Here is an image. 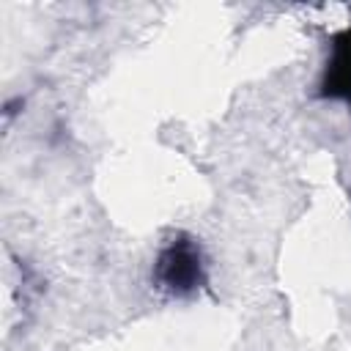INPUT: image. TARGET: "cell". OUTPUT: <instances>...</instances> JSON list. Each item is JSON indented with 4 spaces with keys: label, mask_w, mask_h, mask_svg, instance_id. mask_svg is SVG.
<instances>
[{
    "label": "cell",
    "mask_w": 351,
    "mask_h": 351,
    "mask_svg": "<svg viewBox=\"0 0 351 351\" xmlns=\"http://www.w3.org/2000/svg\"><path fill=\"white\" fill-rule=\"evenodd\" d=\"M206 280L208 269L200 244L186 233H176L154 261V285L173 299H189L203 291Z\"/></svg>",
    "instance_id": "obj_1"
},
{
    "label": "cell",
    "mask_w": 351,
    "mask_h": 351,
    "mask_svg": "<svg viewBox=\"0 0 351 351\" xmlns=\"http://www.w3.org/2000/svg\"><path fill=\"white\" fill-rule=\"evenodd\" d=\"M22 104H25V101H22V96H16V99H11V101H5V107H3V115H5V118H11V115H16V112H19L16 107H22Z\"/></svg>",
    "instance_id": "obj_3"
},
{
    "label": "cell",
    "mask_w": 351,
    "mask_h": 351,
    "mask_svg": "<svg viewBox=\"0 0 351 351\" xmlns=\"http://www.w3.org/2000/svg\"><path fill=\"white\" fill-rule=\"evenodd\" d=\"M318 96L346 101L351 107V27L335 33L329 41V58L318 80Z\"/></svg>",
    "instance_id": "obj_2"
}]
</instances>
